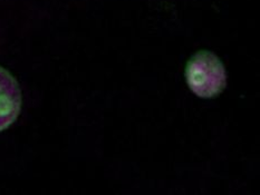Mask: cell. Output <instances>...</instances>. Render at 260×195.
Wrapping results in <instances>:
<instances>
[{
  "instance_id": "1",
  "label": "cell",
  "mask_w": 260,
  "mask_h": 195,
  "mask_svg": "<svg viewBox=\"0 0 260 195\" xmlns=\"http://www.w3.org/2000/svg\"><path fill=\"white\" fill-rule=\"evenodd\" d=\"M189 88L201 98L218 96L227 85V72L216 55L202 50L189 59L185 67Z\"/></svg>"
},
{
  "instance_id": "2",
  "label": "cell",
  "mask_w": 260,
  "mask_h": 195,
  "mask_svg": "<svg viewBox=\"0 0 260 195\" xmlns=\"http://www.w3.org/2000/svg\"><path fill=\"white\" fill-rule=\"evenodd\" d=\"M21 108V93L18 83L0 67V132L17 120Z\"/></svg>"
}]
</instances>
